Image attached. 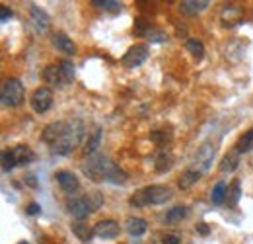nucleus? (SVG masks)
Masks as SVG:
<instances>
[{"mask_svg": "<svg viewBox=\"0 0 253 244\" xmlns=\"http://www.w3.org/2000/svg\"><path fill=\"white\" fill-rule=\"evenodd\" d=\"M84 172L94 182H111V184H125L126 174L115 166L107 156L102 155H90L84 162Z\"/></svg>", "mask_w": 253, "mask_h": 244, "instance_id": "obj_1", "label": "nucleus"}, {"mask_svg": "<svg viewBox=\"0 0 253 244\" xmlns=\"http://www.w3.org/2000/svg\"><path fill=\"white\" fill-rule=\"evenodd\" d=\"M82 137H84V123L80 119H68V121H64V131L61 135V139L51 147V151L55 155L66 156L82 143Z\"/></svg>", "mask_w": 253, "mask_h": 244, "instance_id": "obj_2", "label": "nucleus"}, {"mask_svg": "<svg viewBox=\"0 0 253 244\" xmlns=\"http://www.w3.org/2000/svg\"><path fill=\"white\" fill-rule=\"evenodd\" d=\"M171 190L169 188H166V186H148V188H144V190H138L130 200H128V203L132 205V207H144V205H162V203H166V201H169L171 200Z\"/></svg>", "mask_w": 253, "mask_h": 244, "instance_id": "obj_3", "label": "nucleus"}, {"mask_svg": "<svg viewBox=\"0 0 253 244\" xmlns=\"http://www.w3.org/2000/svg\"><path fill=\"white\" fill-rule=\"evenodd\" d=\"M104 205V196L100 192H92L90 196H82V198H74L72 201L66 203L70 215H74L78 221L86 219L88 215H92L96 209H100Z\"/></svg>", "mask_w": 253, "mask_h": 244, "instance_id": "obj_4", "label": "nucleus"}, {"mask_svg": "<svg viewBox=\"0 0 253 244\" xmlns=\"http://www.w3.org/2000/svg\"><path fill=\"white\" fill-rule=\"evenodd\" d=\"M23 96H25V90H23V84L18 78H6L4 80L2 90H0V98H2L4 106L16 108L23 102Z\"/></svg>", "mask_w": 253, "mask_h": 244, "instance_id": "obj_5", "label": "nucleus"}, {"mask_svg": "<svg viewBox=\"0 0 253 244\" xmlns=\"http://www.w3.org/2000/svg\"><path fill=\"white\" fill-rule=\"evenodd\" d=\"M53 106V90L47 86H39L31 94V110L35 113H45Z\"/></svg>", "mask_w": 253, "mask_h": 244, "instance_id": "obj_6", "label": "nucleus"}, {"mask_svg": "<svg viewBox=\"0 0 253 244\" xmlns=\"http://www.w3.org/2000/svg\"><path fill=\"white\" fill-rule=\"evenodd\" d=\"M146 59H148V47L146 45H134L123 55L121 63L126 68H134V67H140Z\"/></svg>", "mask_w": 253, "mask_h": 244, "instance_id": "obj_7", "label": "nucleus"}, {"mask_svg": "<svg viewBox=\"0 0 253 244\" xmlns=\"http://www.w3.org/2000/svg\"><path fill=\"white\" fill-rule=\"evenodd\" d=\"M214 155H216V149H214L211 143H205V145L197 151V155H195V170H199L201 174L207 172V170L211 168V162H212Z\"/></svg>", "mask_w": 253, "mask_h": 244, "instance_id": "obj_8", "label": "nucleus"}, {"mask_svg": "<svg viewBox=\"0 0 253 244\" xmlns=\"http://www.w3.org/2000/svg\"><path fill=\"white\" fill-rule=\"evenodd\" d=\"M55 180L59 182V186H61V190H63L64 194H76V192L80 190L78 178H76L72 172H68V170H59V172L55 174Z\"/></svg>", "mask_w": 253, "mask_h": 244, "instance_id": "obj_9", "label": "nucleus"}, {"mask_svg": "<svg viewBox=\"0 0 253 244\" xmlns=\"http://www.w3.org/2000/svg\"><path fill=\"white\" fill-rule=\"evenodd\" d=\"M94 235H96L98 239H104V241H113V239L119 235V225H117L113 219H104V221L96 223Z\"/></svg>", "mask_w": 253, "mask_h": 244, "instance_id": "obj_10", "label": "nucleus"}, {"mask_svg": "<svg viewBox=\"0 0 253 244\" xmlns=\"http://www.w3.org/2000/svg\"><path fill=\"white\" fill-rule=\"evenodd\" d=\"M63 131H64V121H53V123H49L45 129H43V133H41V139L49 145V147H53L59 139H61V135H63Z\"/></svg>", "mask_w": 253, "mask_h": 244, "instance_id": "obj_11", "label": "nucleus"}, {"mask_svg": "<svg viewBox=\"0 0 253 244\" xmlns=\"http://www.w3.org/2000/svg\"><path fill=\"white\" fill-rule=\"evenodd\" d=\"M51 41H53V45H55L59 51H63V53H66V55H74V53H76V45H74L72 39H70L66 33H63V31L53 33V35H51Z\"/></svg>", "mask_w": 253, "mask_h": 244, "instance_id": "obj_12", "label": "nucleus"}, {"mask_svg": "<svg viewBox=\"0 0 253 244\" xmlns=\"http://www.w3.org/2000/svg\"><path fill=\"white\" fill-rule=\"evenodd\" d=\"M10 151H12V156H14L16 166H25V164L33 162V158H35L33 151L29 147H25V145H18V147H14Z\"/></svg>", "mask_w": 253, "mask_h": 244, "instance_id": "obj_13", "label": "nucleus"}, {"mask_svg": "<svg viewBox=\"0 0 253 244\" xmlns=\"http://www.w3.org/2000/svg\"><path fill=\"white\" fill-rule=\"evenodd\" d=\"M209 0H183L179 4V10L185 14V16H197L199 12L207 10L209 8Z\"/></svg>", "mask_w": 253, "mask_h": 244, "instance_id": "obj_14", "label": "nucleus"}, {"mask_svg": "<svg viewBox=\"0 0 253 244\" xmlns=\"http://www.w3.org/2000/svg\"><path fill=\"white\" fill-rule=\"evenodd\" d=\"M31 23H33L35 31H47V27H49L47 12H43L39 6H31Z\"/></svg>", "mask_w": 253, "mask_h": 244, "instance_id": "obj_15", "label": "nucleus"}, {"mask_svg": "<svg viewBox=\"0 0 253 244\" xmlns=\"http://www.w3.org/2000/svg\"><path fill=\"white\" fill-rule=\"evenodd\" d=\"M43 78H45V82H49L51 86H61V84H64L59 65H49V67L43 70Z\"/></svg>", "mask_w": 253, "mask_h": 244, "instance_id": "obj_16", "label": "nucleus"}, {"mask_svg": "<svg viewBox=\"0 0 253 244\" xmlns=\"http://www.w3.org/2000/svg\"><path fill=\"white\" fill-rule=\"evenodd\" d=\"M146 229H148V223L140 217H130L126 221V231L130 237H142L146 233Z\"/></svg>", "mask_w": 253, "mask_h": 244, "instance_id": "obj_17", "label": "nucleus"}, {"mask_svg": "<svg viewBox=\"0 0 253 244\" xmlns=\"http://www.w3.org/2000/svg\"><path fill=\"white\" fill-rule=\"evenodd\" d=\"M199 178H201V172H199V170H195V168H187V170L183 172V176L179 178L177 186H179L181 190H189L195 182H199Z\"/></svg>", "mask_w": 253, "mask_h": 244, "instance_id": "obj_18", "label": "nucleus"}, {"mask_svg": "<svg viewBox=\"0 0 253 244\" xmlns=\"http://www.w3.org/2000/svg\"><path fill=\"white\" fill-rule=\"evenodd\" d=\"M72 233L82 243H90L92 241V235H94V229H90L88 223H84V221H76V223H72Z\"/></svg>", "mask_w": 253, "mask_h": 244, "instance_id": "obj_19", "label": "nucleus"}, {"mask_svg": "<svg viewBox=\"0 0 253 244\" xmlns=\"http://www.w3.org/2000/svg\"><path fill=\"white\" fill-rule=\"evenodd\" d=\"M238 164H240V153L236 151V153H230V155H226L222 160H220V172H234L236 168H238Z\"/></svg>", "mask_w": 253, "mask_h": 244, "instance_id": "obj_20", "label": "nucleus"}, {"mask_svg": "<svg viewBox=\"0 0 253 244\" xmlns=\"http://www.w3.org/2000/svg\"><path fill=\"white\" fill-rule=\"evenodd\" d=\"M185 215H187V207L185 205H175L166 213V223L168 225H177V223H181V219Z\"/></svg>", "mask_w": 253, "mask_h": 244, "instance_id": "obj_21", "label": "nucleus"}, {"mask_svg": "<svg viewBox=\"0 0 253 244\" xmlns=\"http://www.w3.org/2000/svg\"><path fill=\"white\" fill-rule=\"evenodd\" d=\"M173 166V158L169 153H160L158 158H156V172H168L169 168Z\"/></svg>", "mask_w": 253, "mask_h": 244, "instance_id": "obj_22", "label": "nucleus"}, {"mask_svg": "<svg viewBox=\"0 0 253 244\" xmlns=\"http://www.w3.org/2000/svg\"><path fill=\"white\" fill-rule=\"evenodd\" d=\"M253 149V127L248 131V133H244L242 137H240V141H238V153L242 155V153H250Z\"/></svg>", "mask_w": 253, "mask_h": 244, "instance_id": "obj_23", "label": "nucleus"}, {"mask_svg": "<svg viewBox=\"0 0 253 244\" xmlns=\"http://www.w3.org/2000/svg\"><path fill=\"white\" fill-rule=\"evenodd\" d=\"M59 67H61L63 82H64V84H70V82L74 80V65H72L70 61H61Z\"/></svg>", "mask_w": 253, "mask_h": 244, "instance_id": "obj_24", "label": "nucleus"}, {"mask_svg": "<svg viewBox=\"0 0 253 244\" xmlns=\"http://www.w3.org/2000/svg\"><path fill=\"white\" fill-rule=\"evenodd\" d=\"M226 194H228V188H226V184H224V182H216V186L212 188V203H214V205H220V203H224V198H226Z\"/></svg>", "mask_w": 253, "mask_h": 244, "instance_id": "obj_25", "label": "nucleus"}, {"mask_svg": "<svg viewBox=\"0 0 253 244\" xmlns=\"http://www.w3.org/2000/svg\"><path fill=\"white\" fill-rule=\"evenodd\" d=\"M226 198H228V205H232V207H236V205H238V201H240V198H242L240 182H238V180H234V182H232V186L228 188Z\"/></svg>", "mask_w": 253, "mask_h": 244, "instance_id": "obj_26", "label": "nucleus"}, {"mask_svg": "<svg viewBox=\"0 0 253 244\" xmlns=\"http://www.w3.org/2000/svg\"><path fill=\"white\" fill-rule=\"evenodd\" d=\"M187 51L195 57V59H203L205 57V45L199 39H187Z\"/></svg>", "mask_w": 253, "mask_h": 244, "instance_id": "obj_27", "label": "nucleus"}, {"mask_svg": "<svg viewBox=\"0 0 253 244\" xmlns=\"http://www.w3.org/2000/svg\"><path fill=\"white\" fill-rule=\"evenodd\" d=\"M100 141H102V129L98 127L96 131H94V135L90 137V141H88V145H86V155H94L96 153V149L100 147Z\"/></svg>", "mask_w": 253, "mask_h": 244, "instance_id": "obj_28", "label": "nucleus"}, {"mask_svg": "<svg viewBox=\"0 0 253 244\" xmlns=\"http://www.w3.org/2000/svg\"><path fill=\"white\" fill-rule=\"evenodd\" d=\"M92 4L96 8H104V10H119L121 8L119 0H92Z\"/></svg>", "mask_w": 253, "mask_h": 244, "instance_id": "obj_29", "label": "nucleus"}, {"mask_svg": "<svg viewBox=\"0 0 253 244\" xmlns=\"http://www.w3.org/2000/svg\"><path fill=\"white\" fill-rule=\"evenodd\" d=\"M12 168H16V162H14V156H12V151H4L2 153V172H10Z\"/></svg>", "mask_w": 253, "mask_h": 244, "instance_id": "obj_30", "label": "nucleus"}, {"mask_svg": "<svg viewBox=\"0 0 253 244\" xmlns=\"http://www.w3.org/2000/svg\"><path fill=\"white\" fill-rule=\"evenodd\" d=\"M150 137H152V141H156L158 145H166V141L171 137V133H169V135H166V129H160V131H154Z\"/></svg>", "mask_w": 253, "mask_h": 244, "instance_id": "obj_31", "label": "nucleus"}, {"mask_svg": "<svg viewBox=\"0 0 253 244\" xmlns=\"http://www.w3.org/2000/svg\"><path fill=\"white\" fill-rule=\"evenodd\" d=\"M146 37H148L150 41H158V43H160V41H166L168 35H166L164 31H160V29H152V27H150V31L146 33Z\"/></svg>", "mask_w": 253, "mask_h": 244, "instance_id": "obj_32", "label": "nucleus"}, {"mask_svg": "<svg viewBox=\"0 0 253 244\" xmlns=\"http://www.w3.org/2000/svg\"><path fill=\"white\" fill-rule=\"evenodd\" d=\"M25 213H27V215H37V213H41V207H39V203L31 201V203L25 207Z\"/></svg>", "mask_w": 253, "mask_h": 244, "instance_id": "obj_33", "label": "nucleus"}, {"mask_svg": "<svg viewBox=\"0 0 253 244\" xmlns=\"http://www.w3.org/2000/svg\"><path fill=\"white\" fill-rule=\"evenodd\" d=\"M10 18H12V12H10L6 6H2V8H0V22H8Z\"/></svg>", "mask_w": 253, "mask_h": 244, "instance_id": "obj_34", "label": "nucleus"}, {"mask_svg": "<svg viewBox=\"0 0 253 244\" xmlns=\"http://www.w3.org/2000/svg\"><path fill=\"white\" fill-rule=\"evenodd\" d=\"M162 244H181V243H179V239H177L175 235H168V237L164 239V243Z\"/></svg>", "mask_w": 253, "mask_h": 244, "instance_id": "obj_35", "label": "nucleus"}, {"mask_svg": "<svg viewBox=\"0 0 253 244\" xmlns=\"http://www.w3.org/2000/svg\"><path fill=\"white\" fill-rule=\"evenodd\" d=\"M197 231H199L201 235H209V225H207V223H199Z\"/></svg>", "mask_w": 253, "mask_h": 244, "instance_id": "obj_36", "label": "nucleus"}, {"mask_svg": "<svg viewBox=\"0 0 253 244\" xmlns=\"http://www.w3.org/2000/svg\"><path fill=\"white\" fill-rule=\"evenodd\" d=\"M18 244H27V243H18Z\"/></svg>", "mask_w": 253, "mask_h": 244, "instance_id": "obj_37", "label": "nucleus"}]
</instances>
